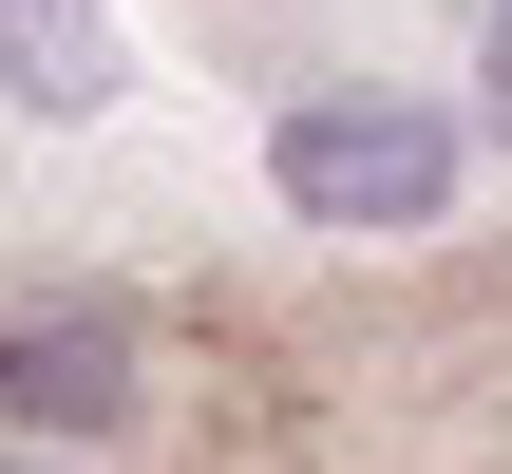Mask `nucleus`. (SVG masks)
<instances>
[{
	"instance_id": "7ed1b4c3",
	"label": "nucleus",
	"mask_w": 512,
	"mask_h": 474,
	"mask_svg": "<svg viewBox=\"0 0 512 474\" xmlns=\"http://www.w3.org/2000/svg\"><path fill=\"white\" fill-rule=\"evenodd\" d=\"M0 95L19 114H114V19L95 0H0Z\"/></svg>"
},
{
	"instance_id": "39448f33",
	"label": "nucleus",
	"mask_w": 512,
	"mask_h": 474,
	"mask_svg": "<svg viewBox=\"0 0 512 474\" xmlns=\"http://www.w3.org/2000/svg\"><path fill=\"white\" fill-rule=\"evenodd\" d=\"M0 474H57V456H0Z\"/></svg>"
},
{
	"instance_id": "f03ea898",
	"label": "nucleus",
	"mask_w": 512,
	"mask_h": 474,
	"mask_svg": "<svg viewBox=\"0 0 512 474\" xmlns=\"http://www.w3.org/2000/svg\"><path fill=\"white\" fill-rule=\"evenodd\" d=\"M152 399V342L114 304H0V437H114Z\"/></svg>"
},
{
	"instance_id": "20e7f679",
	"label": "nucleus",
	"mask_w": 512,
	"mask_h": 474,
	"mask_svg": "<svg viewBox=\"0 0 512 474\" xmlns=\"http://www.w3.org/2000/svg\"><path fill=\"white\" fill-rule=\"evenodd\" d=\"M475 114L512 133V0H475Z\"/></svg>"
},
{
	"instance_id": "f257e3e1",
	"label": "nucleus",
	"mask_w": 512,
	"mask_h": 474,
	"mask_svg": "<svg viewBox=\"0 0 512 474\" xmlns=\"http://www.w3.org/2000/svg\"><path fill=\"white\" fill-rule=\"evenodd\" d=\"M266 190L304 209V228H437L456 209V114L437 95H380V76H323V95H285L266 114Z\"/></svg>"
}]
</instances>
